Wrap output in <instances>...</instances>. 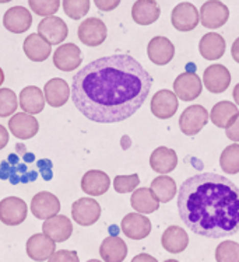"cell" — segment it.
Listing matches in <instances>:
<instances>
[{
  "label": "cell",
  "mask_w": 239,
  "mask_h": 262,
  "mask_svg": "<svg viewBox=\"0 0 239 262\" xmlns=\"http://www.w3.org/2000/svg\"><path fill=\"white\" fill-rule=\"evenodd\" d=\"M217 262H239V244L235 241H223L216 248Z\"/></svg>",
  "instance_id": "836d02e7"
},
{
  "label": "cell",
  "mask_w": 239,
  "mask_h": 262,
  "mask_svg": "<svg viewBox=\"0 0 239 262\" xmlns=\"http://www.w3.org/2000/svg\"><path fill=\"white\" fill-rule=\"evenodd\" d=\"M7 163L9 164H13V166H16V164H18L20 163V157H18V155H10L9 157H7Z\"/></svg>",
  "instance_id": "7dc6e473"
},
{
  "label": "cell",
  "mask_w": 239,
  "mask_h": 262,
  "mask_svg": "<svg viewBox=\"0 0 239 262\" xmlns=\"http://www.w3.org/2000/svg\"><path fill=\"white\" fill-rule=\"evenodd\" d=\"M111 187V178L101 170H90L81 178V189L90 196H101Z\"/></svg>",
  "instance_id": "7402d4cb"
},
{
  "label": "cell",
  "mask_w": 239,
  "mask_h": 262,
  "mask_svg": "<svg viewBox=\"0 0 239 262\" xmlns=\"http://www.w3.org/2000/svg\"><path fill=\"white\" fill-rule=\"evenodd\" d=\"M174 91L182 101H193L202 94L203 84L200 77L193 72H185L174 81Z\"/></svg>",
  "instance_id": "9c48e42d"
},
{
  "label": "cell",
  "mask_w": 239,
  "mask_h": 262,
  "mask_svg": "<svg viewBox=\"0 0 239 262\" xmlns=\"http://www.w3.org/2000/svg\"><path fill=\"white\" fill-rule=\"evenodd\" d=\"M178 210L195 234L207 238L234 235L239 231V188L214 172L195 174L182 182Z\"/></svg>",
  "instance_id": "7a4b0ae2"
},
{
  "label": "cell",
  "mask_w": 239,
  "mask_h": 262,
  "mask_svg": "<svg viewBox=\"0 0 239 262\" xmlns=\"http://www.w3.org/2000/svg\"><path fill=\"white\" fill-rule=\"evenodd\" d=\"M3 26L13 34H22L32 26V16L28 9L22 6H14L6 11L3 16Z\"/></svg>",
  "instance_id": "ac0fdd59"
},
{
  "label": "cell",
  "mask_w": 239,
  "mask_h": 262,
  "mask_svg": "<svg viewBox=\"0 0 239 262\" xmlns=\"http://www.w3.org/2000/svg\"><path fill=\"white\" fill-rule=\"evenodd\" d=\"M3 81H5V73H3V69L0 68V86L3 84Z\"/></svg>",
  "instance_id": "816d5d0a"
},
{
  "label": "cell",
  "mask_w": 239,
  "mask_h": 262,
  "mask_svg": "<svg viewBox=\"0 0 239 262\" xmlns=\"http://www.w3.org/2000/svg\"><path fill=\"white\" fill-rule=\"evenodd\" d=\"M153 77L128 54L95 59L71 81V100L87 119L98 123L126 121L147 100Z\"/></svg>",
  "instance_id": "6da1fadb"
},
{
  "label": "cell",
  "mask_w": 239,
  "mask_h": 262,
  "mask_svg": "<svg viewBox=\"0 0 239 262\" xmlns=\"http://www.w3.org/2000/svg\"><path fill=\"white\" fill-rule=\"evenodd\" d=\"M100 255L105 262H123L128 257V246L121 237L109 235L102 241Z\"/></svg>",
  "instance_id": "83f0119b"
},
{
  "label": "cell",
  "mask_w": 239,
  "mask_h": 262,
  "mask_svg": "<svg viewBox=\"0 0 239 262\" xmlns=\"http://www.w3.org/2000/svg\"><path fill=\"white\" fill-rule=\"evenodd\" d=\"M87 262H102V261H100V259H90V261H87Z\"/></svg>",
  "instance_id": "11a10c76"
},
{
  "label": "cell",
  "mask_w": 239,
  "mask_h": 262,
  "mask_svg": "<svg viewBox=\"0 0 239 262\" xmlns=\"http://www.w3.org/2000/svg\"><path fill=\"white\" fill-rule=\"evenodd\" d=\"M18 104L24 113L30 115L42 113L45 108V94L37 86H27L20 91Z\"/></svg>",
  "instance_id": "cb8c5ba5"
},
{
  "label": "cell",
  "mask_w": 239,
  "mask_h": 262,
  "mask_svg": "<svg viewBox=\"0 0 239 262\" xmlns=\"http://www.w3.org/2000/svg\"><path fill=\"white\" fill-rule=\"evenodd\" d=\"M24 52L32 62H43L52 52V45L39 34H31L24 39Z\"/></svg>",
  "instance_id": "484cf974"
},
{
  "label": "cell",
  "mask_w": 239,
  "mask_h": 262,
  "mask_svg": "<svg viewBox=\"0 0 239 262\" xmlns=\"http://www.w3.org/2000/svg\"><path fill=\"white\" fill-rule=\"evenodd\" d=\"M16 150H17V155H18V156H21V157L27 153L26 146L22 145V143H17V145H16Z\"/></svg>",
  "instance_id": "f907efd6"
},
{
  "label": "cell",
  "mask_w": 239,
  "mask_h": 262,
  "mask_svg": "<svg viewBox=\"0 0 239 262\" xmlns=\"http://www.w3.org/2000/svg\"><path fill=\"white\" fill-rule=\"evenodd\" d=\"M238 115L239 110L236 104H232L229 101H220L211 108L210 119L217 128L228 129L235 122Z\"/></svg>",
  "instance_id": "f1b7e54d"
},
{
  "label": "cell",
  "mask_w": 239,
  "mask_h": 262,
  "mask_svg": "<svg viewBox=\"0 0 239 262\" xmlns=\"http://www.w3.org/2000/svg\"><path fill=\"white\" fill-rule=\"evenodd\" d=\"M28 5L37 16L51 17L58 13L60 0H28Z\"/></svg>",
  "instance_id": "8d00e7d4"
},
{
  "label": "cell",
  "mask_w": 239,
  "mask_h": 262,
  "mask_svg": "<svg viewBox=\"0 0 239 262\" xmlns=\"http://www.w3.org/2000/svg\"><path fill=\"white\" fill-rule=\"evenodd\" d=\"M37 166L39 168V171H41V176L45 181H51L53 177L52 172V161L48 160V159H42V160H38L37 161Z\"/></svg>",
  "instance_id": "ab89813d"
},
{
  "label": "cell",
  "mask_w": 239,
  "mask_h": 262,
  "mask_svg": "<svg viewBox=\"0 0 239 262\" xmlns=\"http://www.w3.org/2000/svg\"><path fill=\"white\" fill-rule=\"evenodd\" d=\"M203 81L210 93L220 94L227 90L231 84V73L224 64H211L204 70Z\"/></svg>",
  "instance_id": "e0dca14e"
},
{
  "label": "cell",
  "mask_w": 239,
  "mask_h": 262,
  "mask_svg": "<svg viewBox=\"0 0 239 262\" xmlns=\"http://www.w3.org/2000/svg\"><path fill=\"white\" fill-rule=\"evenodd\" d=\"M140 184V178L137 174L132 176H116L113 180V188L117 193H128L136 191Z\"/></svg>",
  "instance_id": "74e56055"
},
{
  "label": "cell",
  "mask_w": 239,
  "mask_h": 262,
  "mask_svg": "<svg viewBox=\"0 0 239 262\" xmlns=\"http://www.w3.org/2000/svg\"><path fill=\"white\" fill-rule=\"evenodd\" d=\"M208 113L207 110L199 104L187 107L179 117V128L182 134L186 136H195L207 125Z\"/></svg>",
  "instance_id": "3957f363"
},
{
  "label": "cell",
  "mask_w": 239,
  "mask_h": 262,
  "mask_svg": "<svg viewBox=\"0 0 239 262\" xmlns=\"http://www.w3.org/2000/svg\"><path fill=\"white\" fill-rule=\"evenodd\" d=\"M97 9L101 11H112L121 5V0H94Z\"/></svg>",
  "instance_id": "60d3db41"
},
{
  "label": "cell",
  "mask_w": 239,
  "mask_h": 262,
  "mask_svg": "<svg viewBox=\"0 0 239 262\" xmlns=\"http://www.w3.org/2000/svg\"><path fill=\"white\" fill-rule=\"evenodd\" d=\"M199 51L206 60H217L225 54V41L217 32H208L200 39Z\"/></svg>",
  "instance_id": "f546056e"
},
{
  "label": "cell",
  "mask_w": 239,
  "mask_h": 262,
  "mask_svg": "<svg viewBox=\"0 0 239 262\" xmlns=\"http://www.w3.org/2000/svg\"><path fill=\"white\" fill-rule=\"evenodd\" d=\"M123 234L132 240H143L151 233V222L141 213H129L121 223Z\"/></svg>",
  "instance_id": "9a60e30c"
},
{
  "label": "cell",
  "mask_w": 239,
  "mask_h": 262,
  "mask_svg": "<svg viewBox=\"0 0 239 262\" xmlns=\"http://www.w3.org/2000/svg\"><path fill=\"white\" fill-rule=\"evenodd\" d=\"M11 0H0V5H5V3H9Z\"/></svg>",
  "instance_id": "f5cc1de1"
},
{
  "label": "cell",
  "mask_w": 239,
  "mask_h": 262,
  "mask_svg": "<svg viewBox=\"0 0 239 262\" xmlns=\"http://www.w3.org/2000/svg\"><path fill=\"white\" fill-rule=\"evenodd\" d=\"M28 208L26 201L9 196L0 201V222L6 226H18L27 219Z\"/></svg>",
  "instance_id": "5b68a950"
},
{
  "label": "cell",
  "mask_w": 239,
  "mask_h": 262,
  "mask_svg": "<svg viewBox=\"0 0 239 262\" xmlns=\"http://www.w3.org/2000/svg\"><path fill=\"white\" fill-rule=\"evenodd\" d=\"M176 166H178V156L175 150L170 147L165 146L157 147L150 156V167L161 176L172 172Z\"/></svg>",
  "instance_id": "603a6c76"
},
{
  "label": "cell",
  "mask_w": 239,
  "mask_h": 262,
  "mask_svg": "<svg viewBox=\"0 0 239 262\" xmlns=\"http://www.w3.org/2000/svg\"><path fill=\"white\" fill-rule=\"evenodd\" d=\"M161 244L164 247L165 251L171 254H181L189 246V235L179 226H170L162 233Z\"/></svg>",
  "instance_id": "4316f807"
},
{
  "label": "cell",
  "mask_w": 239,
  "mask_h": 262,
  "mask_svg": "<svg viewBox=\"0 0 239 262\" xmlns=\"http://www.w3.org/2000/svg\"><path fill=\"white\" fill-rule=\"evenodd\" d=\"M199 21H200V13L197 11L195 5L189 2L176 5L171 14V23L178 31H192L197 27Z\"/></svg>",
  "instance_id": "52a82bcc"
},
{
  "label": "cell",
  "mask_w": 239,
  "mask_h": 262,
  "mask_svg": "<svg viewBox=\"0 0 239 262\" xmlns=\"http://www.w3.org/2000/svg\"><path fill=\"white\" fill-rule=\"evenodd\" d=\"M90 0H63V11L71 20H80L88 14Z\"/></svg>",
  "instance_id": "e575fe53"
},
{
  "label": "cell",
  "mask_w": 239,
  "mask_h": 262,
  "mask_svg": "<svg viewBox=\"0 0 239 262\" xmlns=\"http://www.w3.org/2000/svg\"><path fill=\"white\" fill-rule=\"evenodd\" d=\"M220 166L224 172L234 176L239 172V143L227 146L220 157Z\"/></svg>",
  "instance_id": "d6a6232c"
},
{
  "label": "cell",
  "mask_w": 239,
  "mask_h": 262,
  "mask_svg": "<svg viewBox=\"0 0 239 262\" xmlns=\"http://www.w3.org/2000/svg\"><path fill=\"white\" fill-rule=\"evenodd\" d=\"M161 9L155 0H137L132 7V18L138 26L154 24L159 18Z\"/></svg>",
  "instance_id": "d4e9b609"
},
{
  "label": "cell",
  "mask_w": 239,
  "mask_h": 262,
  "mask_svg": "<svg viewBox=\"0 0 239 262\" xmlns=\"http://www.w3.org/2000/svg\"><path fill=\"white\" fill-rule=\"evenodd\" d=\"M232 97H234L236 107H239V83L234 87V91H232Z\"/></svg>",
  "instance_id": "681fc988"
},
{
  "label": "cell",
  "mask_w": 239,
  "mask_h": 262,
  "mask_svg": "<svg viewBox=\"0 0 239 262\" xmlns=\"http://www.w3.org/2000/svg\"><path fill=\"white\" fill-rule=\"evenodd\" d=\"M178 97L171 90H159L151 98V113L158 119H170L178 111Z\"/></svg>",
  "instance_id": "5bb4252c"
},
{
  "label": "cell",
  "mask_w": 239,
  "mask_h": 262,
  "mask_svg": "<svg viewBox=\"0 0 239 262\" xmlns=\"http://www.w3.org/2000/svg\"><path fill=\"white\" fill-rule=\"evenodd\" d=\"M225 134H227V138L232 142H239V115L238 118L235 119V122L229 126L228 129H225Z\"/></svg>",
  "instance_id": "b9f144b4"
},
{
  "label": "cell",
  "mask_w": 239,
  "mask_h": 262,
  "mask_svg": "<svg viewBox=\"0 0 239 262\" xmlns=\"http://www.w3.org/2000/svg\"><path fill=\"white\" fill-rule=\"evenodd\" d=\"M147 55L154 64H168L175 56V47L168 38L154 37L147 45Z\"/></svg>",
  "instance_id": "ffe728a7"
},
{
  "label": "cell",
  "mask_w": 239,
  "mask_h": 262,
  "mask_svg": "<svg viewBox=\"0 0 239 262\" xmlns=\"http://www.w3.org/2000/svg\"><path fill=\"white\" fill-rule=\"evenodd\" d=\"M9 129L13 136L20 140H28L34 138L39 130V123L37 118L27 113L14 114L9 119Z\"/></svg>",
  "instance_id": "7c38bea8"
},
{
  "label": "cell",
  "mask_w": 239,
  "mask_h": 262,
  "mask_svg": "<svg viewBox=\"0 0 239 262\" xmlns=\"http://www.w3.org/2000/svg\"><path fill=\"white\" fill-rule=\"evenodd\" d=\"M10 177V164L7 161H2V166H0V178L2 180H9Z\"/></svg>",
  "instance_id": "ee69618b"
},
{
  "label": "cell",
  "mask_w": 239,
  "mask_h": 262,
  "mask_svg": "<svg viewBox=\"0 0 239 262\" xmlns=\"http://www.w3.org/2000/svg\"><path fill=\"white\" fill-rule=\"evenodd\" d=\"M9 130H6L3 125H0V150L5 149L7 143H9Z\"/></svg>",
  "instance_id": "7bdbcfd3"
},
{
  "label": "cell",
  "mask_w": 239,
  "mask_h": 262,
  "mask_svg": "<svg viewBox=\"0 0 239 262\" xmlns=\"http://www.w3.org/2000/svg\"><path fill=\"white\" fill-rule=\"evenodd\" d=\"M151 192L158 199L159 204H166L175 198L176 195V182L172 177L159 176L151 182Z\"/></svg>",
  "instance_id": "1f68e13d"
},
{
  "label": "cell",
  "mask_w": 239,
  "mask_h": 262,
  "mask_svg": "<svg viewBox=\"0 0 239 262\" xmlns=\"http://www.w3.org/2000/svg\"><path fill=\"white\" fill-rule=\"evenodd\" d=\"M132 262H158L154 257H151L149 254H138L133 258Z\"/></svg>",
  "instance_id": "f6af8a7d"
},
{
  "label": "cell",
  "mask_w": 239,
  "mask_h": 262,
  "mask_svg": "<svg viewBox=\"0 0 239 262\" xmlns=\"http://www.w3.org/2000/svg\"><path fill=\"white\" fill-rule=\"evenodd\" d=\"M130 205L137 213L141 214L154 213L159 208L158 199L155 198L150 188H138L136 191H133Z\"/></svg>",
  "instance_id": "4dcf8cb0"
},
{
  "label": "cell",
  "mask_w": 239,
  "mask_h": 262,
  "mask_svg": "<svg viewBox=\"0 0 239 262\" xmlns=\"http://www.w3.org/2000/svg\"><path fill=\"white\" fill-rule=\"evenodd\" d=\"M164 262H179V261H176V259H166V261Z\"/></svg>",
  "instance_id": "db71d44e"
},
{
  "label": "cell",
  "mask_w": 239,
  "mask_h": 262,
  "mask_svg": "<svg viewBox=\"0 0 239 262\" xmlns=\"http://www.w3.org/2000/svg\"><path fill=\"white\" fill-rule=\"evenodd\" d=\"M83 62L81 51L76 43H63L53 54V64L62 72H73Z\"/></svg>",
  "instance_id": "4fadbf2b"
},
{
  "label": "cell",
  "mask_w": 239,
  "mask_h": 262,
  "mask_svg": "<svg viewBox=\"0 0 239 262\" xmlns=\"http://www.w3.org/2000/svg\"><path fill=\"white\" fill-rule=\"evenodd\" d=\"M43 94H45V101L53 108L63 107L66 102L69 101L71 96V91L67 84V81L63 79H51V80L43 87Z\"/></svg>",
  "instance_id": "44dd1931"
},
{
  "label": "cell",
  "mask_w": 239,
  "mask_h": 262,
  "mask_svg": "<svg viewBox=\"0 0 239 262\" xmlns=\"http://www.w3.org/2000/svg\"><path fill=\"white\" fill-rule=\"evenodd\" d=\"M38 34L45 38L51 45L62 43L69 35L67 24L60 17L51 16L42 18L38 24Z\"/></svg>",
  "instance_id": "30bf717a"
},
{
  "label": "cell",
  "mask_w": 239,
  "mask_h": 262,
  "mask_svg": "<svg viewBox=\"0 0 239 262\" xmlns=\"http://www.w3.org/2000/svg\"><path fill=\"white\" fill-rule=\"evenodd\" d=\"M71 217L80 226H92L101 217V206L92 198H80L71 205Z\"/></svg>",
  "instance_id": "ba28073f"
},
{
  "label": "cell",
  "mask_w": 239,
  "mask_h": 262,
  "mask_svg": "<svg viewBox=\"0 0 239 262\" xmlns=\"http://www.w3.org/2000/svg\"><path fill=\"white\" fill-rule=\"evenodd\" d=\"M55 251H56V243L43 233L31 235L27 241V254L32 261H46L52 257Z\"/></svg>",
  "instance_id": "2e32d148"
},
{
  "label": "cell",
  "mask_w": 239,
  "mask_h": 262,
  "mask_svg": "<svg viewBox=\"0 0 239 262\" xmlns=\"http://www.w3.org/2000/svg\"><path fill=\"white\" fill-rule=\"evenodd\" d=\"M79 39L87 47H100L106 39L108 30L101 18H85L79 26Z\"/></svg>",
  "instance_id": "8992f818"
},
{
  "label": "cell",
  "mask_w": 239,
  "mask_h": 262,
  "mask_svg": "<svg viewBox=\"0 0 239 262\" xmlns=\"http://www.w3.org/2000/svg\"><path fill=\"white\" fill-rule=\"evenodd\" d=\"M22 160H24V163H34L35 161V156L30 153V151H27L26 155L22 156Z\"/></svg>",
  "instance_id": "c3c4849f"
},
{
  "label": "cell",
  "mask_w": 239,
  "mask_h": 262,
  "mask_svg": "<svg viewBox=\"0 0 239 262\" xmlns=\"http://www.w3.org/2000/svg\"><path fill=\"white\" fill-rule=\"evenodd\" d=\"M32 214L39 220H48L60 212V201L48 191L38 192L31 201Z\"/></svg>",
  "instance_id": "8fae6325"
},
{
  "label": "cell",
  "mask_w": 239,
  "mask_h": 262,
  "mask_svg": "<svg viewBox=\"0 0 239 262\" xmlns=\"http://www.w3.org/2000/svg\"><path fill=\"white\" fill-rule=\"evenodd\" d=\"M228 18V7L220 0H208L200 9V21L203 27L210 28V30H217L225 26Z\"/></svg>",
  "instance_id": "277c9868"
},
{
  "label": "cell",
  "mask_w": 239,
  "mask_h": 262,
  "mask_svg": "<svg viewBox=\"0 0 239 262\" xmlns=\"http://www.w3.org/2000/svg\"><path fill=\"white\" fill-rule=\"evenodd\" d=\"M18 107L16 93L10 89H0V118H7L16 113Z\"/></svg>",
  "instance_id": "d590c367"
},
{
  "label": "cell",
  "mask_w": 239,
  "mask_h": 262,
  "mask_svg": "<svg viewBox=\"0 0 239 262\" xmlns=\"http://www.w3.org/2000/svg\"><path fill=\"white\" fill-rule=\"evenodd\" d=\"M43 234H46L55 243H63L69 240L73 233V225L67 216L56 214L51 219L45 220L42 225Z\"/></svg>",
  "instance_id": "d6986e66"
},
{
  "label": "cell",
  "mask_w": 239,
  "mask_h": 262,
  "mask_svg": "<svg viewBox=\"0 0 239 262\" xmlns=\"http://www.w3.org/2000/svg\"><path fill=\"white\" fill-rule=\"evenodd\" d=\"M48 262H80V258L76 251L59 250V251H55V254L49 258Z\"/></svg>",
  "instance_id": "f35d334b"
},
{
  "label": "cell",
  "mask_w": 239,
  "mask_h": 262,
  "mask_svg": "<svg viewBox=\"0 0 239 262\" xmlns=\"http://www.w3.org/2000/svg\"><path fill=\"white\" fill-rule=\"evenodd\" d=\"M231 54H232V58L236 63H239V38H236L232 43V48H231Z\"/></svg>",
  "instance_id": "bcb514c9"
}]
</instances>
